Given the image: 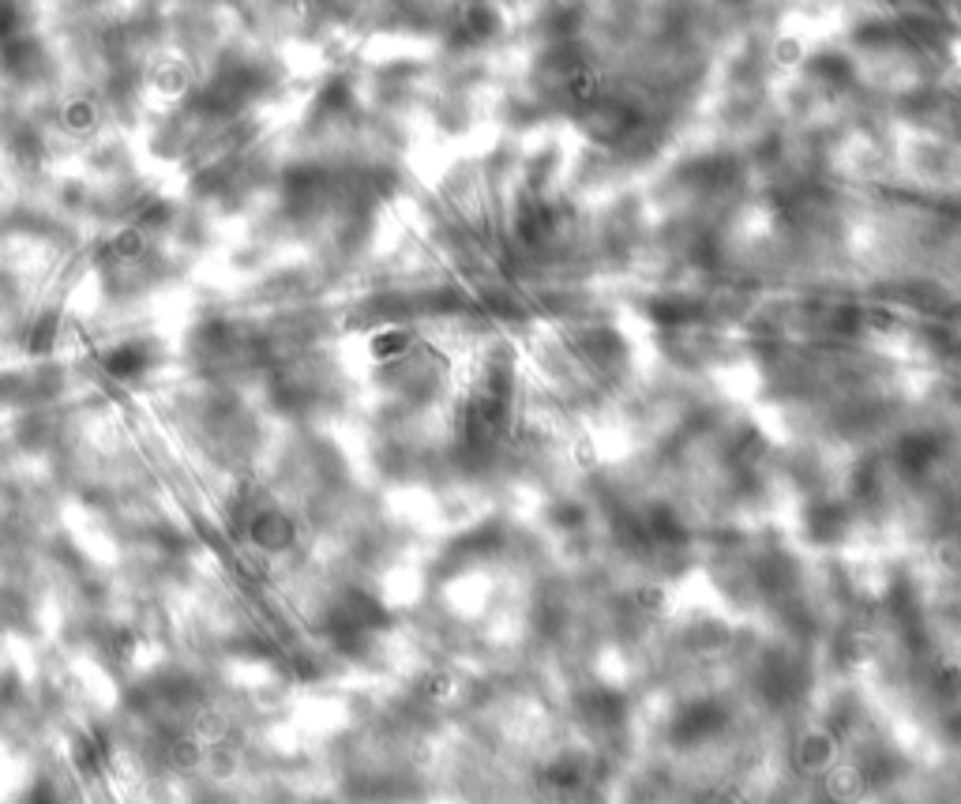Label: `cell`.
<instances>
[{
  "instance_id": "6da1fadb",
  "label": "cell",
  "mask_w": 961,
  "mask_h": 804,
  "mask_svg": "<svg viewBox=\"0 0 961 804\" xmlns=\"http://www.w3.org/2000/svg\"><path fill=\"white\" fill-rule=\"evenodd\" d=\"M369 350L376 361H395L409 350V335L406 332H380L376 339L369 343Z\"/></svg>"
}]
</instances>
